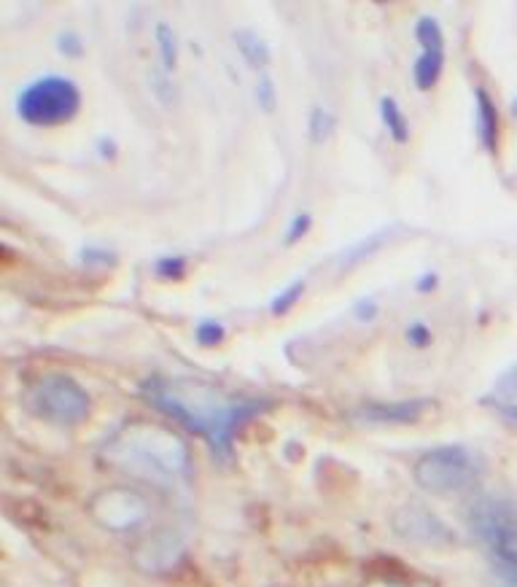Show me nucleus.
<instances>
[{
    "label": "nucleus",
    "mask_w": 517,
    "mask_h": 587,
    "mask_svg": "<svg viewBox=\"0 0 517 587\" xmlns=\"http://www.w3.org/2000/svg\"><path fill=\"white\" fill-rule=\"evenodd\" d=\"M351 313L356 321H361V324H372V321L380 316V305H377L372 297H361L351 305Z\"/></svg>",
    "instance_id": "a878e982"
},
{
    "label": "nucleus",
    "mask_w": 517,
    "mask_h": 587,
    "mask_svg": "<svg viewBox=\"0 0 517 587\" xmlns=\"http://www.w3.org/2000/svg\"><path fill=\"white\" fill-rule=\"evenodd\" d=\"M509 111H512V116L517 119V97H512V106H509Z\"/></svg>",
    "instance_id": "c85d7f7f"
},
{
    "label": "nucleus",
    "mask_w": 517,
    "mask_h": 587,
    "mask_svg": "<svg viewBox=\"0 0 517 587\" xmlns=\"http://www.w3.org/2000/svg\"><path fill=\"white\" fill-rule=\"evenodd\" d=\"M256 103H259L264 114H275V108H278V89H275V81L270 76H259V81H256Z\"/></svg>",
    "instance_id": "b1692460"
},
{
    "label": "nucleus",
    "mask_w": 517,
    "mask_h": 587,
    "mask_svg": "<svg viewBox=\"0 0 517 587\" xmlns=\"http://www.w3.org/2000/svg\"><path fill=\"white\" fill-rule=\"evenodd\" d=\"M334 127H337V116H334L329 108L326 106L310 108V116H307V138H310V143H316V146L326 143L329 138H332Z\"/></svg>",
    "instance_id": "dca6fc26"
},
{
    "label": "nucleus",
    "mask_w": 517,
    "mask_h": 587,
    "mask_svg": "<svg viewBox=\"0 0 517 587\" xmlns=\"http://www.w3.org/2000/svg\"><path fill=\"white\" fill-rule=\"evenodd\" d=\"M224 337H227V329H224V324L216 321V318H202L200 324H197V329H194V340H197V345H202V348H216V345L224 342Z\"/></svg>",
    "instance_id": "aec40b11"
},
{
    "label": "nucleus",
    "mask_w": 517,
    "mask_h": 587,
    "mask_svg": "<svg viewBox=\"0 0 517 587\" xmlns=\"http://www.w3.org/2000/svg\"><path fill=\"white\" fill-rule=\"evenodd\" d=\"M439 286V275L437 272H423L421 278L415 281V289L421 291V294H431V291Z\"/></svg>",
    "instance_id": "cd10ccee"
},
{
    "label": "nucleus",
    "mask_w": 517,
    "mask_h": 587,
    "mask_svg": "<svg viewBox=\"0 0 517 587\" xmlns=\"http://www.w3.org/2000/svg\"><path fill=\"white\" fill-rule=\"evenodd\" d=\"M81 262L89 264V267H95V264H100V267H108V264H114V254H111V251H106V248L89 246L81 251Z\"/></svg>",
    "instance_id": "bb28decb"
},
{
    "label": "nucleus",
    "mask_w": 517,
    "mask_h": 587,
    "mask_svg": "<svg viewBox=\"0 0 517 587\" xmlns=\"http://www.w3.org/2000/svg\"><path fill=\"white\" fill-rule=\"evenodd\" d=\"M394 528L399 531L402 539L418 544H453V534L450 528L439 520L437 515H431L426 507L410 504L402 512H396Z\"/></svg>",
    "instance_id": "1a4fd4ad"
},
{
    "label": "nucleus",
    "mask_w": 517,
    "mask_h": 587,
    "mask_svg": "<svg viewBox=\"0 0 517 587\" xmlns=\"http://www.w3.org/2000/svg\"><path fill=\"white\" fill-rule=\"evenodd\" d=\"M310 227H313V216L307 211H299L291 216L289 227H286V237H283V243L286 246H297V243H302L307 237V232H310Z\"/></svg>",
    "instance_id": "5701e85b"
},
{
    "label": "nucleus",
    "mask_w": 517,
    "mask_h": 587,
    "mask_svg": "<svg viewBox=\"0 0 517 587\" xmlns=\"http://www.w3.org/2000/svg\"><path fill=\"white\" fill-rule=\"evenodd\" d=\"M485 404L496 415H501L504 421L517 426V361L501 372L499 380L493 383V388L485 396Z\"/></svg>",
    "instance_id": "ddd939ff"
},
{
    "label": "nucleus",
    "mask_w": 517,
    "mask_h": 587,
    "mask_svg": "<svg viewBox=\"0 0 517 587\" xmlns=\"http://www.w3.org/2000/svg\"><path fill=\"white\" fill-rule=\"evenodd\" d=\"M89 515L97 526L108 528L114 534H130L149 520L151 507L141 493L130 488H106L89 501Z\"/></svg>",
    "instance_id": "0eeeda50"
},
{
    "label": "nucleus",
    "mask_w": 517,
    "mask_h": 587,
    "mask_svg": "<svg viewBox=\"0 0 517 587\" xmlns=\"http://www.w3.org/2000/svg\"><path fill=\"white\" fill-rule=\"evenodd\" d=\"M103 458L119 472L159 488H178L192 474L184 439L154 423H130L116 431L103 447Z\"/></svg>",
    "instance_id": "f03ea898"
},
{
    "label": "nucleus",
    "mask_w": 517,
    "mask_h": 587,
    "mask_svg": "<svg viewBox=\"0 0 517 587\" xmlns=\"http://www.w3.org/2000/svg\"><path fill=\"white\" fill-rule=\"evenodd\" d=\"M412 477L418 488L434 496H453V493L472 491L482 477V461L464 445H442L426 450L415 466Z\"/></svg>",
    "instance_id": "39448f33"
},
{
    "label": "nucleus",
    "mask_w": 517,
    "mask_h": 587,
    "mask_svg": "<svg viewBox=\"0 0 517 587\" xmlns=\"http://www.w3.org/2000/svg\"><path fill=\"white\" fill-rule=\"evenodd\" d=\"M474 124H477V138H480L482 149L496 157L501 138V116L496 100L485 87H474Z\"/></svg>",
    "instance_id": "9d476101"
},
{
    "label": "nucleus",
    "mask_w": 517,
    "mask_h": 587,
    "mask_svg": "<svg viewBox=\"0 0 517 587\" xmlns=\"http://www.w3.org/2000/svg\"><path fill=\"white\" fill-rule=\"evenodd\" d=\"M431 407V399H412V402L391 404H364L356 410V418L367 423H412Z\"/></svg>",
    "instance_id": "9b49d317"
},
{
    "label": "nucleus",
    "mask_w": 517,
    "mask_h": 587,
    "mask_svg": "<svg viewBox=\"0 0 517 587\" xmlns=\"http://www.w3.org/2000/svg\"><path fill=\"white\" fill-rule=\"evenodd\" d=\"M186 267L189 264H186L184 256H159L157 262H154V272L162 281H184Z\"/></svg>",
    "instance_id": "4be33fe9"
},
{
    "label": "nucleus",
    "mask_w": 517,
    "mask_h": 587,
    "mask_svg": "<svg viewBox=\"0 0 517 587\" xmlns=\"http://www.w3.org/2000/svg\"><path fill=\"white\" fill-rule=\"evenodd\" d=\"M57 52L62 57H68V60H79L81 54H84V41L76 33H60L57 36Z\"/></svg>",
    "instance_id": "393cba45"
},
{
    "label": "nucleus",
    "mask_w": 517,
    "mask_h": 587,
    "mask_svg": "<svg viewBox=\"0 0 517 587\" xmlns=\"http://www.w3.org/2000/svg\"><path fill=\"white\" fill-rule=\"evenodd\" d=\"M415 41L421 54L412 62V84L421 92H431L445 71V30L434 17H421L415 22Z\"/></svg>",
    "instance_id": "6e6552de"
},
{
    "label": "nucleus",
    "mask_w": 517,
    "mask_h": 587,
    "mask_svg": "<svg viewBox=\"0 0 517 587\" xmlns=\"http://www.w3.org/2000/svg\"><path fill=\"white\" fill-rule=\"evenodd\" d=\"M141 394L178 426L200 434L216 458L232 456L237 434L270 404L259 396L227 394L186 377H149L141 386Z\"/></svg>",
    "instance_id": "f257e3e1"
},
{
    "label": "nucleus",
    "mask_w": 517,
    "mask_h": 587,
    "mask_svg": "<svg viewBox=\"0 0 517 587\" xmlns=\"http://www.w3.org/2000/svg\"><path fill=\"white\" fill-rule=\"evenodd\" d=\"M154 41H157V52H159V60H162V71L170 76V73L176 71V62H178L176 30L167 25V22H159L157 30H154Z\"/></svg>",
    "instance_id": "f3484780"
},
{
    "label": "nucleus",
    "mask_w": 517,
    "mask_h": 587,
    "mask_svg": "<svg viewBox=\"0 0 517 587\" xmlns=\"http://www.w3.org/2000/svg\"><path fill=\"white\" fill-rule=\"evenodd\" d=\"M404 340H407L410 348L426 351V348H431V342H434V332H431V326L423 318H412L407 329H404Z\"/></svg>",
    "instance_id": "412c9836"
},
{
    "label": "nucleus",
    "mask_w": 517,
    "mask_h": 587,
    "mask_svg": "<svg viewBox=\"0 0 517 587\" xmlns=\"http://www.w3.org/2000/svg\"><path fill=\"white\" fill-rule=\"evenodd\" d=\"M235 46L237 52H240V57L246 60L248 68H254V71H264L272 62V49L259 33H254V30H237Z\"/></svg>",
    "instance_id": "2eb2a0df"
},
{
    "label": "nucleus",
    "mask_w": 517,
    "mask_h": 587,
    "mask_svg": "<svg viewBox=\"0 0 517 587\" xmlns=\"http://www.w3.org/2000/svg\"><path fill=\"white\" fill-rule=\"evenodd\" d=\"M305 291H307V283L305 278H294V281L289 283V286H283L275 297L270 299V313L275 318H281V316H289L291 310L299 305V299L305 297Z\"/></svg>",
    "instance_id": "a211bd4d"
},
{
    "label": "nucleus",
    "mask_w": 517,
    "mask_h": 587,
    "mask_svg": "<svg viewBox=\"0 0 517 587\" xmlns=\"http://www.w3.org/2000/svg\"><path fill=\"white\" fill-rule=\"evenodd\" d=\"M474 539L482 544L493 571L507 587H517V504L501 496H480L466 512Z\"/></svg>",
    "instance_id": "7ed1b4c3"
},
{
    "label": "nucleus",
    "mask_w": 517,
    "mask_h": 587,
    "mask_svg": "<svg viewBox=\"0 0 517 587\" xmlns=\"http://www.w3.org/2000/svg\"><path fill=\"white\" fill-rule=\"evenodd\" d=\"M25 404L41 421L65 426V429L87 421L89 410H92V399L84 386L65 372H46L36 377L27 386Z\"/></svg>",
    "instance_id": "423d86ee"
},
{
    "label": "nucleus",
    "mask_w": 517,
    "mask_h": 587,
    "mask_svg": "<svg viewBox=\"0 0 517 587\" xmlns=\"http://www.w3.org/2000/svg\"><path fill=\"white\" fill-rule=\"evenodd\" d=\"M361 587H434L431 579L412 577V574H377V577H369Z\"/></svg>",
    "instance_id": "6ab92c4d"
},
{
    "label": "nucleus",
    "mask_w": 517,
    "mask_h": 587,
    "mask_svg": "<svg viewBox=\"0 0 517 587\" xmlns=\"http://www.w3.org/2000/svg\"><path fill=\"white\" fill-rule=\"evenodd\" d=\"M377 114H380V122H383V127H386L391 141L399 143V146H404V143L410 141V135H412L410 119H407V114L402 111V106L396 103V97L391 95L380 97V103H377Z\"/></svg>",
    "instance_id": "4468645a"
},
{
    "label": "nucleus",
    "mask_w": 517,
    "mask_h": 587,
    "mask_svg": "<svg viewBox=\"0 0 517 587\" xmlns=\"http://www.w3.org/2000/svg\"><path fill=\"white\" fill-rule=\"evenodd\" d=\"M394 232L396 227H380L375 232H369V235L359 237L353 246H348L337 256V272H351L356 267H361L367 259H372L377 251H383L394 240Z\"/></svg>",
    "instance_id": "f8f14e48"
},
{
    "label": "nucleus",
    "mask_w": 517,
    "mask_h": 587,
    "mask_svg": "<svg viewBox=\"0 0 517 587\" xmlns=\"http://www.w3.org/2000/svg\"><path fill=\"white\" fill-rule=\"evenodd\" d=\"M14 111L30 127H60L79 116L81 89L76 81L60 73L38 76L19 89Z\"/></svg>",
    "instance_id": "20e7f679"
}]
</instances>
